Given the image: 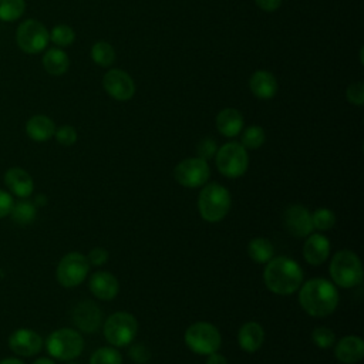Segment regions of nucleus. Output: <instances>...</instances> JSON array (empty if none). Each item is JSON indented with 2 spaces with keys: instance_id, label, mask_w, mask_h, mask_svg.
<instances>
[{
  "instance_id": "1",
  "label": "nucleus",
  "mask_w": 364,
  "mask_h": 364,
  "mask_svg": "<svg viewBox=\"0 0 364 364\" xmlns=\"http://www.w3.org/2000/svg\"><path fill=\"white\" fill-rule=\"evenodd\" d=\"M299 303L311 317H327L338 306L336 284L324 277H313L299 287Z\"/></svg>"
},
{
  "instance_id": "2",
  "label": "nucleus",
  "mask_w": 364,
  "mask_h": 364,
  "mask_svg": "<svg viewBox=\"0 0 364 364\" xmlns=\"http://www.w3.org/2000/svg\"><path fill=\"white\" fill-rule=\"evenodd\" d=\"M266 287L279 296H289L299 290L303 283L300 264L287 256H273L263 270Z\"/></svg>"
},
{
  "instance_id": "3",
  "label": "nucleus",
  "mask_w": 364,
  "mask_h": 364,
  "mask_svg": "<svg viewBox=\"0 0 364 364\" xmlns=\"http://www.w3.org/2000/svg\"><path fill=\"white\" fill-rule=\"evenodd\" d=\"M230 192L220 183L212 182L203 185L198 195V210L200 218L209 223H218L226 218L230 210Z\"/></svg>"
},
{
  "instance_id": "4",
  "label": "nucleus",
  "mask_w": 364,
  "mask_h": 364,
  "mask_svg": "<svg viewBox=\"0 0 364 364\" xmlns=\"http://www.w3.org/2000/svg\"><path fill=\"white\" fill-rule=\"evenodd\" d=\"M328 273L333 283L343 289H353L363 282V264L353 250H338L330 260Z\"/></svg>"
},
{
  "instance_id": "5",
  "label": "nucleus",
  "mask_w": 364,
  "mask_h": 364,
  "mask_svg": "<svg viewBox=\"0 0 364 364\" xmlns=\"http://www.w3.org/2000/svg\"><path fill=\"white\" fill-rule=\"evenodd\" d=\"M46 348L53 358L60 361H71L82 353L84 338L80 331L74 328H57L47 337Z\"/></svg>"
},
{
  "instance_id": "6",
  "label": "nucleus",
  "mask_w": 364,
  "mask_h": 364,
  "mask_svg": "<svg viewBox=\"0 0 364 364\" xmlns=\"http://www.w3.org/2000/svg\"><path fill=\"white\" fill-rule=\"evenodd\" d=\"M186 347L199 355H209L222 346V336L218 327L209 321H195L183 336Z\"/></svg>"
},
{
  "instance_id": "7",
  "label": "nucleus",
  "mask_w": 364,
  "mask_h": 364,
  "mask_svg": "<svg viewBox=\"0 0 364 364\" xmlns=\"http://www.w3.org/2000/svg\"><path fill=\"white\" fill-rule=\"evenodd\" d=\"M102 331L109 346L115 348L125 347L134 341L138 331V321L131 313L117 311L107 317Z\"/></svg>"
},
{
  "instance_id": "8",
  "label": "nucleus",
  "mask_w": 364,
  "mask_h": 364,
  "mask_svg": "<svg viewBox=\"0 0 364 364\" xmlns=\"http://www.w3.org/2000/svg\"><path fill=\"white\" fill-rule=\"evenodd\" d=\"M215 164L218 171L229 178L235 179L246 173L249 166L247 149L239 142H228L218 148L215 154Z\"/></svg>"
},
{
  "instance_id": "9",
  "label": "nucleus",
  "mask_w": 364,
  "mask_h": 364,
  "mask_svg": "<svg viewBox=\"0 0 364 364\" xmlns=\"http://www.w3.org/2000/svg\"><path fill=\"white\" fill-rule=\"evenodd\" d=\"M90 272V263L87 256L80 252H70L58 262L55 276L63 287H75L81 284Z\"/></svg>"
},
{
  "instance_id": "10",
  "label": "nucleus",
  "mask_w": 364,
  "mask_h": 364,
  "mask_svg": "<svg viewBox=\"0 0 364 364\" xmlns=\"http://www.w3.org/2000/svg\"><path fill=\"white\" fill-rule=\"evenodd\" d=\"M50 40V33L43 23L34 18L23 21L16 31L17 46L28 54H37L43 51Z\"/></svg>"
},
{
  "instance_id": "11",
  "label": "nucleus",
  "mask_w": 364,
  "mask_h": 364,
  "mask_svg": "<svg viewBox=\"0 0 364 364\" xmlns=\"http://www.w3.org/2000/svg\"><path fill=\"white\" fill-rule=\"evenodd\" d=\"M173 176L176 182L183 188H200L208 182L210 176V168L208 162L199 156L186 158L178 162L173 169Z\"/></svg>"
},
{
  "instance_id": "12",
  "label": "nucleus",
  "mask_w": 364,
  "mask_h": 364,
  "mask_svg": "<svg viewBox=\"0 0 364 364\" xmlns=\"http://www.w3.org/2000/svg\"><path fill=\"white\" fill-rule=\"evenodd\" d=\"M283 226L286 230L296 237H306L313 233L311 213L303 205L294 203L284 209L283 212Z\"/></svg>"
},
{
  "instance_id": "13",
  "label": "nucleus",
  "mask_w": 364,
  "mask_h": 364,
  "mask_svg": "<svg viewBox=\"0 0 364 364\" xmlns=\"http://www.w3.org/2000/svg\"><path fill=\"white\" fill-rule=\"evenodd\" d=\"M104 90L117 101H128L135 94V84L131 75L122 70H109L102 78Z\"/></svg>"
},
{
  "instance_id": "14",
  "label": "nucleus",
  "mask_w": 364,
  "mask_h": 364,
  "mask_svg": "<svg viewBox=\"0 0 364 364\" xmlns=\"http://www.w3.org/2000/svg\"><path fill=\"white\" fill-rule=\"evenodd\" d=\"M9 347L20 357H31L41 351L43 338L31 328H17L9 337Z\"/></svg>"
},
{
  "instance_id": "15",
  "label": "nucleus",
  "mask_w": 364,
  "mask_h": 364,
  "mask_svg": "<svg viewBox=\"0 0 364 364\" xmlns=\"http://www.w3.org/2000/svg\"><path fill=\"white\" fill-rule=\"evenodd\" d=\"M73 323L82 333H95L101 327L102 313L94 301L82 300L73 310Z\"/></svg>"
},
{
  "instance_id": "16",
  "label": "nucleus",
  "mask_w": 364,
  "mask_h": 364,
  "mask_svg": "<svg viewBox=\"0 0 364 364\" xmlns=\"http://www.w3.org/2000/svg\"><path fill=\"white\" fill-rule=\"evenodd\" d=\"M90 291L102 301L114 300L119 291V283L117 277L105 270H98L91 274L88 280Z\"/></svg>"
},
{
  "instance_id": "17",
  "label": "nucleus",
  "mask_w": 364,
  "mask_h": 364,
  "mask_svg": "<svg viewBox=\"0 0 364 364\" xmlns=\"http://www.w3.org/2000/svg\"><path fill=\"white\" fill-rule=\"evenodd\" d=\"M331 245L327 236L321 233H310L306 236L303 246V257L311 266L323 264L330 256Z\"/></svg>"
},
{
  "instance_id": "18",
  "label": "nucleus",
  "mask_w": 364,
  "mask_h": 364,
  "mask_svg": "<svg viewBox=\"0 0 364 364\" xmlns=\"http://www.w3.org/2000/svg\"><path fill=\"white\" fill-rule=\"evenodd\" d=\"M333 347L334 357L344 364H355L364 357V341L358 336H344Z\"/></svg>"
},
{
  "instance_id": "19",
  "label": "nucleus",
  "mask_w": 364,
  "mask_h": 364,
  "mask_svg": "<svg viewBox=\"0 0 364 364\" xmlns=\"http://www.w3.org/2000/svg\"><path fill=\"white\" fill-rule=\"evenodd\" d=\"M4 183L10 192L18 198H28L34 189V182L30 173L18 166H13L6 171Z\"/></svg>"
},
{
  "instance_id": "20",
  "label": "nucleus",
  "mask_w": 364,
  "mask_h": 364,
  "mask_svg": "<svg viewBox=\"0 0 364 364\" xmlns=\"http://www.w3.org/2000/svg\"><path fill=\"white\" fill-rule=\"evenodd\" d=\"M264 341V330L257 321H246L237 331V344L246 353H256Z\"/></svg>"
},
{
  "instance_id": "21",
  "label": "nucleus",
  "mask_w": 364,
  "mask_h": 364,
  "mask_svg": "<svg viewBox=\"0 0 364 364\" xmlns=\"http://www.w3.org/2000/svg\"><path fill=\"white\" fill-rule=\"evenodd\" d=\"M249 87L253 95L260 100H270L277 92V81L274 75L264 70H257L249 80Z\"/></svg>"
},
{
  "instance_id": "22",
  "label": "nucleus",
  "mask_w": 364,
  "mask_h": 364,
  "mask_svg": "<svg viewBox=\"0 0 364 364\" xmlns=\"http://www.w3.org/2000/svg\"><path fill=\"white\" fill-rule=\"evenodd\" d=\"M216 128L223 136L233 138L243 128V115L236 108H225L216 117Z\"/></svg>"
},
{
  "instance_id": "23",
  "label": "nucleus",
  "mask_w": 364,
  "mask_h": 364,
  "mask_svg": "<svg viewBox=\"0 0 364 364\" xmlns=\"http://www.w3.org/2000/svg\"><path fill=\"white\" fill-rule=\"evenodd\" d=\"M26 132L33 141L44 142L54 136L55 124L46 115H34L26 122Z\"/></svg>"
},
{
  "instance_id": "24",
  "label": "nucleus",
  "mask_w": 364,
  "mask_h": 364,
  "mask_svg": "<svg viewBox=\"0 0 364 364\" xmlns=\"http://www.w3.org/2000/svg\"><path fill=\"white\" fill-rule=\"evenodd\" d=\"M43 65L51 75H61L68 70L70 60L61 48H50L43 57Z\"/></svg>"
},
{
  "instance_id": "25",
  "label": "nucleus",
  "mask_w": 364,
  "mask_h": 364,
  "mask_svg": "<svg viewBox=\"0 0 364 364\" xmlns=\"http://www.w3.org/2000/svg\"><path fill=\"white\" fill-rule=\"evenodd\" d=\"M247 256L256 263H267L274 256L273 243L267 237H255L247 245Z\"/></svg>"
},
{
  "instance_id": "26",
  "label": "nucleus",
  "mask_w": 364,
  "mask_h": 364,
  "mask_svg": "<svg viewBox=\"0 0 364 364\" xmlns=\"http://www.w3.org/2000/svg\"><path fill=\"white\" fill-rule=\"evenodd\" d=\"M91 58L101 67H109L115 61V50L107 41H97L91 48Z\"/></svg>"
},
{
  "instance_id": "27",
  "label": "nucleus",
  "mask_w": 364,
  "mask_h": 364,
  "mask_svg": "<svg viewBox=\"0 0 364 364\" xmlns=\"http://www.w3.org/2000/svg\"><path fill=\"white\" fill-rule=\"evenodd\" d=\"M10 215L16 223L28 225L36 218V206L28 200H20L13 205Z\"/></svg>"
},
{
  "instance_id": "28",
  "label": "nucleus",
  "mask_w": 364,
  "mask_h": 364,
  "mask_svg": "<svg viewBox=\"0 0 364 364\" xmlns=\"http://www.w3.org/2000/svg\"><path fill=\"white\" fill-rule=\"evenodd\" d=\"M264 141H266L264 129L257 125H250L243 131L240 144L245 146V149H257L264 144Z\"/></svg>"
},
{
  "instance_id": "29",
  "label": "nucleus",
  "mask_w": 364,
  "mask_h": 364,
  "mask_svg": "<svg viewBox=\"0 0 364 364\" xmlns=\"http://www.w3.org/2000/svg\"><path fill=\"white\" fill-rule=\"evenodd\" d=\"M24 0H0V20L14 21L24 13Z\"/></svg>"
},
{
  "instance_id": "30",
  "label": "nucleus",
  "mask_w": 364,
  "mask_h": 364,
  "mask_svg": "<svg viewBox=\"0 0 364 364\" xmlns=\"http://www.w3.org/2000/svg\"><path fill=\"white\" fill-rule=\"evenodd\" d=\"M90 364H122V355L115 347H100L90 358Z\"/></svg>"
},
{
  "instance_id": "31",
  "label": "nucleus",
  "mask_w": 364,
  "mask_h": 364,
  "mask_svg": "<svg viewBox=\"0 0 364 364\" xmlns=\"http://www.w3.org/2000/svg\"><path fill=\"white\" fill-rule=\"evenodd\" d=\"M311 222L314 230L326 232L336 225V215L328 208H318L311 213Z\"/></svg>"
},
{
  "instance_id": "32",
  "label": "nucleus",
  "mask_w": 364,
  "mask_h": 364,
  "mask_svg": "<svg viewBox=\"0 0 364 364\" xmlns=\"http://www.w3.org/2000/svg\"><path fill=\"white\" fill-rule=\"evenodd\" d=\"M50 40L58 47H68L74 43L75 33L70 26L58 24V26L53 27V30L50 33Z\"/></svg>"
},
{
  "instance_id": "33",
  "label": "nucleus",
  "mask_w": 364,
  "mask_h": 364,
  "mask_svg": "<svg viewBox=\"0 0 364 364\" xmlns=\"http://www.w3.org/2000/svg\"><path fill=\"white\" fill-rule=\"evenodd\" d=\"M311 340L316 347L321 350H328L336 344V333L326 326H318L313 330Z\"/></svg>"
},
{
  "instance_id": "34",
  "label": "nucleus",
  "mask_w": 364,
  "mask_h": 364,
  "mask_svg": "<svg viewBox=\"0 0 364 364\" xmlns=\"http://www.w3.org/2000/svg\"><path fill=\"white\" fill-rule=\"evenodd\" d=\"M54 136L58 144H61L64 146H70V145L75 144V141H77V131L71 125H63L58 129H55Z\"/></svg>"
},
{
  "instance_id": "35",
  "label": "nucleus",
  "mask_w": 364,
  "mask_h": 364,
  "mask_svg": "<svg viewBox=\"0 0 364 364\" xmlns=\"http://www.w3.org/2000/svg\"><path fill=\"white\" fill-rule=\"evenodd\" d=\"M218 151V145L216 142L212 139V138H203L199 141L198 146H196V152H198V156L208 161L210 158L215 156Z\"/></svg>"
},
{
  "instance_id": "36",
  "label": "nucleus",
  "mask_w": 364,
  "mask_h": 364,
  "mask_svg": "<svg viewBox=\"0 0 364 364\" xmlns=\"http://www.w3.org/2000/svg\"><path fill=\"white\" fill-rule=\"evenodd\" d=\"M347 100L348 102L354 105H363L364 104V85L363 82H354L347 88Z\"/></svg>"
},
{
  "instance_id": "37",
  "label": "nucleus",
  "mask_w": 364,
  "mask_h": 364,
  "mask_svg": "<svg viewBox=\"0 0 364 364\" xmlns=\"http://www.w3.org/2000/svg\"><path fill=\"white\" fill-rule=\"evenodd\" d=\"M108 256H109V255H108L107 249H104V247H94V249H91V250L88 252L87 260H88L90 266L100 267V266H102V264L107 263Z\"/></svg>"
},
{
  "instance_id": "38",
  "label": "nucleus",
  "mask_w": 364,
  "mask_h": 364,
  "mask_svg": "<svg viewBox=\"0 0 364 364\" xmlns=\"http://www.w3.org/2000/svg\"><path fill=\"white\" fill-rule=\"evenodd\" d=\"M129 357L135 363H146L149 360V351L142 343H136L129 348Z\"/></svg>"
},
{
  "instance_id": "39",
  "label": "nucleus",
  "mask_w": 364,
  "mask_h": 364,
  "mask_svg": "<svg viewBox=\"0 0 364 364\" xmlns=\"http://www.w3.org/2000/svg\"><path fill=\"white\" fill-rule=\"evenodd\" d=\"M13 205H14L13 196L7 191L0 189V219L10 215Z\"/></svg>"
},
{
  "instance_id": "40",
  "label": "nucleus",
  "mask_w": 364,
  "mask_h": 364,
  "mask_svg": "<svg viewBox=\"0 0 364 364\" xmlns=\"http://www.w3.org/2000/svg\"><path fill=\"white\" fill-rule=\"evenodd\" d=\"M256 4L263 10V11H274L280 7L282 0H255Z\"/></svg>"
},
{
  "instance_id": "41",
  "label": "nucleus",
  "mask_w": 364,
  "mask_h": 364,
  "mask_svg": "<svg viewBox=\"0 0 364 364\" xmlns=\"http://www.w3.org/2000/svg\"><path fill=\"white\" fill-rule=\"evenodd\" d=\"M205 364H229V363H228V360H226V357L223 354L215 351V353L208 355Z\"/></svg>"
},
{
  "instance_id": "42",
  "label": "nucleus",
  "mask_w": 364,
  "mask_h": 364,
  "mask_svg": "<svg viewBox=\"0 0 364 364\" xmlns=\"http://www.w3.org/2000/svg\"><path fill=\"white\" fill-rule=\"evenodd\" d=\"M0 364H24L20 358H14V357H7V358H3L0 361Z\"/></svg>"
},
{
  "instance_id": "43",
  "label": "nucleus",
  "mask_w": 364,
  "mask_h": 364,
  "mask_svg": "<svg viewBox=\"0 0 364 364\" xmlns=\"http://www.w3.org/2000/svg\"><path fill=\"white\" fill-rule=\"evenodd\" d=\"M33 364H55V363L51 358H48V357H40V358L34 360Z\"/></svg>"
},
{
  "instance_id": "44",
  "label": "nucleus",
  "mask_w": 364,
  "mask_h": 364,
  "mask_svg": "<svg viewBox=\"0 0 364 364\" xmlns=\"http://www.w3.org/2000/svg\"><path fill=\"white\" fill-rule=\"evenodd\" d=\"M68 364H77V363H74V360H71V361H68Z\"/></svg>"
}]
</instances>
